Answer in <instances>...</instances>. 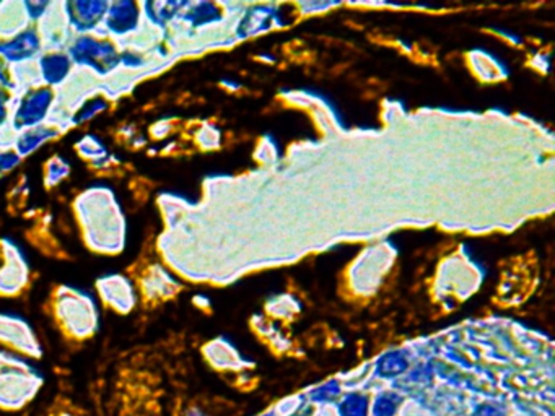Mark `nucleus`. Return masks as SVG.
Masks as SVG:
<instances>
[{
    "label": "nucleus",
    "mask_w": 555,
    "mask_h": 416,
    "mask_svg": "<svg viewBox=\"0 0 555 416\" xmlns=\"http://www.w3.org/2000/svg\"><path fill=\"white\" fill-rule=\"evenodd\" d=\"M75 213L91 250L118 254L126 243L121 205L110 187H90L75 202Z\"/></svg>",
    "instance_id": "obj_1"
},
{
    "label": "nucleus",
    "mask_w": 555,
    "mask_h": 416,
    "mask_svg": "<svg viewBox=\"0 0 555 416\" xmlns=\"http://www.w3.org/2000/svg\"><path fill=\"white\" fill-rule=\"evenodd\" d=\"M56 314L65 330L77 338L88 337L95 332L98 312L95 301L84 289L64 284L56 291Z\"/></svg>",
    "instance_id": "obj_2"
},
{
    "label": "nucleus",
    "mask_w": 555,
    "mask_h": 416,
    "mask_svg": "<svg viewBox=\"0 0 555 416\" xmlns=\"http://www.w3.org/2000/svg\"><path fill=\"white\" fill-rule=\"evenodd\" d=\"M72 56L79 64H85L98 72L108 74L119 64L116 49L110 41L96 40V37H79L70 49Z\"/></svg>",
    "instance_id": "obj_3"
},
{
    "label": "nucleus",
    "mask_w": 555,
    "mask_h": 416,
    "mask_svg": "<svg viewBox=\"0 0 555 416\" xmlns=\"http://www.w3.org/2000/svg\"><path fill=\"white\" fill-rule=\"evenodd\" d=\"M2 248L4 265L0 267V294H15L28 282L30 265L18 245L7 241Z\"/></svg>",
    "instance_id": "obj_4"
},
{
    "label": "nucleus",
    "mask_w": 555,
    "mask_h": 416,
    "mask_svg": "<svg viewBox=\"0 0 555 416\" xmlns=\"http://www.w3.org/2000/svg\"><path fill=\"white\" fill-rule=\"evenodd\" d=\"M96 288L103 301L118 312L126 314L135 306L134 283L121 273H108L98 278Z\"/></svg>",
    "instance_id": "obj_5"
},
{
    "label": "nucleus",
    "mask_w": 555,
    "mask_h": 416,
    "mask_svg": "<svg viewBox=\"0 0 555 416\" xmlns=\"http://www.w3.org/2000/svg\"><path fill=\"white\" fill-rule=\"evenodd\" d=\"M52 91L49 88H36L31 90L30 95H26L20 101V106L16 109L13 125L18 130L25 127H35L46 117V114L51 108L52 103Z\"/></svg>",
    "instance_id": "obj_6"
},
{
    "label": "nucleus",
    "mask_w": 555,
    "mask_h": 416,
    "mask_svg": "<svg viewBox=\"0 0 555 416\" xmlns=\"http://www.w3.org/2000/svg\"><path fill=\"white\" fill-rule=\"evenodd\" d=\"M70 25L80 31H90L96 28L103 16H106L108 4L105 2H75L65 4Z\"/></svg>",
    "instance_id": "obj_7"
},
{
    "label": "nucleus",
    "mask_w": 555,
    "mask_h": 416,
    "mask_svg": "<svg viewBox=\"0 0 555 416\" xmlns=\"http://www.w3.org/2000/svg\"><path fill=\"white\" fill-rule=\"evenodd\" d=\"M0 340L12 343L20 349L31 352L33 348H36L35 337H33L28 324L18 317L8 314H0Z\"/></svg>",
    "instance_id": "obj_8"
},
{
    "label": "nucleus",
    "mask_w": 555,
    "mask_h": 416,
    "mask_svg": "<svg viewBox=\"0 0 555 416\" xmlns=\"http://www.w3.org/2000/svg\"><path fill=\"white\" fill-rule=\"evenodd\" d=\"M41 49V41L38 37L35 30H25L20 35H16L10 41L0 42V54H4L8 60H20L31 59Z\"/></svg>",
    "instance_id": "obj_9"
},
{
    "label": "nucleus",
    "mask_w": 555,
    "mask_h": 416,
    "mask_svg": "<svg viewBox=\"0 0 555 416\" xmlns=\"http://www.w3.org/2000/svg\"><path fill=\"white\" fill-rule=\"evenodd\" d=\"M105 18L106 28L114 35H126L132 30L137 28L139 25V10L137 5L130 2L114 4L111 8H108Z\"/></svg>",
    "instance_id": "obj_10"
},
{
    "label": "nucleus",
    "mask_w": 555,
    "mask_h": 416,
    "mask_svg": "<svg viewBox=\"0 0 555 416\" xmlns=\"http://www.w3.org/2000/svg\"><path fill=\"white\" fill-rule=\"evenodd\" d=\"M70 70V57L67 54L49 52L40 59V72L42 80L49 85L62 83Z\"/></svg>",
    "instance_id": "obj_11"
},
{
    "label": "nucleus",
    "mask_w": 555,
    "mask_h": 416,
    "mask_svg": "<svg viewBox=\"0 0 555 416\" xmlns=\"http://www.w3.org/2000/svg\"><path fill=\"white\" fill-rule=\"evenodd\" d=\"M56 137L57 130L51 127H33L25 130V132L20 135L18 144H16V153H18L20 158L30 155V153L45 145L47 140L56 139Z\"/></svg>",
    "instance_id": "obj_12"
},
{
    "label": "nucleus",
    "mask_w": 555,
    "mask_h": 416,
    "mask_svg": "<svg viewBox=\"0 0 555 416\" xmlns=\"http://www.w3.org/2000/svg\"><path fill=\"white\" fill-rule=\"evenodd\" d=\"M75 149H77L79 155L81 158L91 161V164L105 161L108 158V149L105 146V144H103L96 135H91V134L81 137L77 144H75Z\"/></svg>",
    "instance_id": "obj_13"
},
{
    "label": "nucleus",
    "mask_w": 555,
    "mask_h": 416,
    "mask_svg": "<svg viewBox=\"0 0 555 416\" xmlns=\"http://www.w3.org/2000/svg\"><path fill=\"white\" fill-rule=\"evenodd\" d=\"M70 174V164L61 156H54L49 160L45 168V184L47 187H56Z\"/></svg>",
    "instance_id": "obj_14"
},
{
    "label": "nucleus",
    "mask_w": 555,
    "mask_h": 416,
    "mask_svg": "<svg viewBox=\"0 0 555 416\" xmlns=\"http://www.w3.org/2000/svg\"><path fill=\"white\" fill-rule=\"evenodd\" d=\"M106 106H108V103L105 100H91L88 103H85L84 108H81L80 111L75 114L74 122L81 124V122H86V120H90V119H95L96 114L105 111Z\"/></svg>",
    "instance_id": "obj_15"
},
{
    "label": "nucleus",
    "mask_w": 555,
    "mask_h": 416,
    "mask_svg": "<svg viewBox=\"0 0 555 416\" xmlns=\"http://www.w3.org/2000/svg\"><path fill=\"white\" fill-rule=\"evenodd\" d=\"M20 155L16 151L0 153V173H8L20 164Z\"/></svg>",
    "instance_id": "obj_16"
},
{
    "label": "nucleus",
    "mask_w": 555,
    "mask_h": 416,
    "mask_svg": "<svg viewBox=\"0 0 555 416\" xmlns=\"http://www.w3.org/2000/svg\"><path fill=\"white\" fill-rule=\"evenodd\" d=\"M126 56L129 57V54H126ZM129 59H130V57H129ZM119 60H122V62H126L124 65H127V67H130V62H127L126 57H119ZM135 60H137V62L140 64V57H137V56H135V54H132V62H135Z\"/></svg>",
    "instance_id": "obj_17"
}]
</instances>
